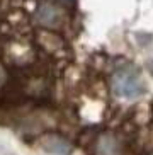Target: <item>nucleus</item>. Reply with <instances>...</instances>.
Wrapping results in <instances>:
<instances>
[{"mask_svg": "<svg viewBox=\"0 0 153 155\" xmlns=\"http://www.w3.org/2000/svg\"><path fill=\"white\" fill-rule=\"evenodd\" d=\"M95 152H97V155H117L119 153V143L111 133H106L99 138Z\"/></svg>", "mask_w": 153, "mask_h": 155, "instance_id": "f03ea898", "label": "nucleus"}, {"mask_svg": "<svg viewBox=\"0 0 153 155\" xmlns=\"http://www.w3.org/2000/svg\"><path fill=\"white\" fill-rule=\"evenodd\" d=\"M4 80H5V72H4V68L0 67V84H4Z\"/></svg>", "mask_w": 153, "mask_h": 155, "instance_id": "423d86ee", "label": "nucleus"}, {"mask_svg": "<svg viewBox=\"0 0 153 155\" xmlns=\"http://www.w3.org/2000/svg\"><path fill=\"white\" fill-rule=\"evenodd\" d=\"M46 148L50 152H53V153H56V155H68V152H70L68 143L63 141L61 138H50L48 143H46Z\"/></svg>", "mask_w": 153, "mask_h": 155, "instance_id": "20e7f679", "label": "nucleus"}, {"mask_svg": "<svg viewBox=\"0 0 153 155\" xmlns=\"http://www.w3.org/2000/svg\"><path fill=\"white\" fill-rule=\"evenodd\" d=\"M37 22L43 24V26H56V22L60 21V14L58 10L54 9V7H51V5L44 4L41 5L39 9H37Z\"/></svg>", "mask_w": 153, "mask_h": 155, "instance_id": "7ed1b4c3", "label": "nucleus"}, {"mask_svg": "<svg viewBox=\"0 0 153 155\" xmlns=\"http://www.w3.org/2000/svg\"><path fill=\"white\" fill-rule=\"evenodd\" d=\"M56 2H60L61 5H67V7H72V5L75 4L76 0H56Z\"/></svg>", "mask_w": 153, "mask_h": 155, "instance_id": "39448f33", "label": "nucleus"}, {"mask_svg": "<svg viewBox=\"0 0 153 155\" xmlns=\"http://www.w3.org/2000/svg\"><path fill=\"white\" fill-rule=\"evenodd\" d=\"M151 155H153V153H151Z\"/></svg>", "mask_w": 153, "mask_h": 155, "instance_id": "0eeeda50", "label": "nucleus"}, {"mask_svg": "<svg viewBox=\"0 0 153 155\" xmlns=\"http://www.w3.org/2000/svg\"><path fill=\"white\" fill-rule=\"evenodd\" d=\"M112 89L119 97L135 99L143 94V82L133 67H121L112 75Z\"/></svg>", "mask_w": 153, "mask_h": 155, "instance_id": "f257e3e1", "label": "nucleus"}]
</instances>
